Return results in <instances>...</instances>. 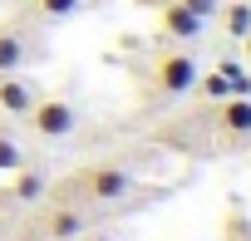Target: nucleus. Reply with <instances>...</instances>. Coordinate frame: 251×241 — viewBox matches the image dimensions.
Wrapping results in <instances>:
<instances>
[{
    "mask_svg": "<svg viewBox=\"0 0 251 241\" xmlns=\"http://www.w3.org/2000/svg\"><path fill=\"white\" fill-rule=\"evenodd\" d=\"M74 182L84 187L89 202H103V207H108V202H123V197L133 192V172L118 168V163H94V168H84Z\"/></svg>",
    "mask_w": 251,
    "mask_h": 241,
    "instance_id": "nucleus-1",
    "label": "nucleus"
},
{
    "mask_svg": "<svg viewBox=\"0 0 251 241\" xmlns=\"http://www.w3.org/2000/svg\"><path fill=\"white\" fill-rule=\"evenodd\" d=\"M25 118H30V128H35L40 138H50V143H59V138H69V133L79 128V113H74L69 98H35Z\"/></svg>",
    "mask_w": 251,
    "mask_h": 241,
    "instance_id": "nucleus-2",
    "label": "nucleus"
},
{
    "mask_svg": "<svg viewBox=\"0 0 251 241\" xmlns=\"http://www.w3.org/2000/svg\"><path fill=\"white\" fill-rule=\"evenodd\" d=\"M153 84H158L163 94H187V89L197 84V59L182 54V49L158 54V59H153Z\"/></svg>",
    "mask_w": 251,
    "mask_h": 241,
    "instance_id": "nucleus-3",
    "label": "nucleus"
},
{
    "mask_svg": "<svg viewBox=\"0 0 251 241\" xmlns=\"http://www.w3.org/2000/svg\"><path fill=\"white\" fill-rule=\"evenodd\" d=\"M217 133L222 138H251V94H231L217 108Z\"/></svg>",
    "mask_w": 251,
    "mask_h": 241,
    "instance_id": "nucleus-4",
    "label": "nucleus"
},
{
    "mask_svg": "<svg viewBox=\"0 0 251 241\" xmlns=\"http://www.w3.org/2000/svg\"><path fill=\"white\" fill-rule=\"evenodd\" d=\"M84 231H89V217L79 207H50L45 212V236L50 241H79Z\"/></svg>",
    "mask_w": 251,
    "mask_h": 241,
    "instance_id": "nucleus-5",
    "label": "nucleus"
},
{
    "mask_svg": "<svg viewBox=\"0 0 251 241\" xmlns=\"http://www.w3.org/2000/svg\"><path fill=\"white\" fill-rule=\"evenodd\" d=\"M35 98H40V94L30 89V79H20V74H0V108H5L10 118H25Z\"/></svg>",
    "mask_w": 251,
    "mask_h": 241,
    "instance_id": "nucleus-6",
    "label": "nucleus"
},
{
    "mask_svg": "<svg viewBox=\"0 0 251 241\" xmlns=\"http://www.w3.org/2000/svg\"><path fill=\"white\" fill-rule=\"evenodd\" d=\"M202 25H207V20H197L192 10H182L177 0H173V5H163V35H173V40H197Z\"/></svg>",
    "mask_w": 251,
    "mask_h": 241,
    "instance_id": "nucleus-7",
    "label": "nucleus"
},
{
    "mask_svg": "<svg viewBox=\"0 0 251 241\" xmlns=\"http://www.w3.org/2000/svg\"><path fill=\"white\" fill-rule=\"evenodd\" d=\"M25 64V35L15 25H0V74H15Z\"/></svg>",
    "mask_w": 251,
    "mask_h": 241,
    "instance_id": "nucleus-8",
    "label": "nucleus"
},
{
    "mask_svg": "<svg viewBox=\"0 0 251 241\" xmlns=\"http://www.w3.org/2000/svg\"><path fill=\"white\" fill-rule=\"evenodd\" d=\"M45 192H50V177H45V172H35V168H15V187H10L15 202H40Z\"/></svg>",
    "mask_w": 251,
    "mask_h": 241,
    "instance_id": "nucleus-9",
    "label": "nucleus"
},
{
    "mask_svg": "<svg viewBox=\"0 0 251 241\" xmlns=\"http://www.w3.org/2000/svg\"><path fill=\"white\" fill-rule=\"evenodd\" d=\"M217 15H222V25H226V35H231V40L251 35V5H246V0H231V5H217Z\"/></svg>",
    "mask_w": 251,
    "mask_h": 241,
    "instance_id": "nucleus-10",
    "label": "nucleus"
},
{
    "mask_svg": "<svg viewBox=\"0 0 251 241\" xmlns=\"http://www.w3.org/2000/svg\"><path fill=\"white\" fill-rule=\"evenodd\" d=\"M192 89H202V94H207V98H217V103H222V98H231V79H226L222 69H212V74H197V84H192Z\"/></svg>",
    "mask_w": 251,
    "mask_h": 241,
    "instance_id": "nucleus-11",
    "label": "nucleus"
},
{
    "mask_svg": "<svg viewBox=\"0 0 251 241\" xmlns=\"http://www.w3.org/2000/svg\"><path fill=\"white\" fill-rule=\"evenodd\" d=\"M35 10H40L45 20H69V15L79 10V0H35Z\"/></svg>",
    "mask_w": 251,
    "mask_h": 241,
    "instance_id": "nucleus-12",
    "label": "nucleus"
},
{
    "mask_svg": "<svg viewBox=\"0 0 251 241\" xmlns=\"http://www.w3.org/2000/svg\"><path fill=\"white\" fill-rule=\"evenodd\" d=\"M15 168H25V153H20V143H15V138L0 133V172H15Z\"/></svg>",
    "mask_w": 251,
    "mask_h": 241,
    "instance_id": "nucleus-13",
    "label": "nucleus"
},
{
    "mask_svg": "<svg viewBox=\"0 0 251 241\" xmlns=\"http://www.w3.org/2000/svg\"><path fill=\"white\" fill-rule=\"evenodd\" d=\"M177 5H182V10H192L197 20H212V15H217V5H222V0H177Z\"/></svg>",
    "mask_w": 251,
    "mask_h": 241,
    "instance_id": "nucleus-14",
    "label": "nucleus"
},
{
    "mask_svg": "<svg viewBox=\"0 0 251 241\" xmlns=\"http://www.w3.org/2000/svg\"><path fill=\"white\" fill-rule=\"evenodd\" d=\"M241 49H246V59H251V35H241Z\"/></svg>",
    "mask_w": 251,
    "mask_h": 241,
    "instance_id": "nucleus-15",
    "label": "nucleus"
},
{
    "mask_svg": "<svg viewBox=\"0 0 251 241\" xmlns=\"http://www.w3.org/2000/svg\"><path fill=\"white\" fill-rule=\"evenodd\" d=\"M246 94H251V84H246Z\"/></svg>",
    "mask_w": 251,
    "mask_h": 241,
    "instance_id": "nucleus-16",
    "label": "nucleus"
}]
</instances>
